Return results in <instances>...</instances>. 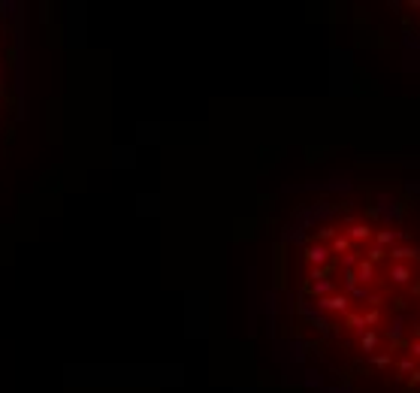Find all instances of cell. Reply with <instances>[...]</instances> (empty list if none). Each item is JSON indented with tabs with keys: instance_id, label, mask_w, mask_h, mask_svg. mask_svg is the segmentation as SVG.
<instances>
[{
	"instance_id": "5b68a950",
	"label": "cell",
	"mask_w": 420,
	"mask_h": 393,
	"mask_svg": "<svg viewBox=\"0 0 420 393\" xmlns=\"http://www.w3.org/2000/svg\"><path fill=\"white\" fill-rule=\"evenodd\" d=\"M329 254H333V251H326V248H321V245H315V248H308V251H305V257H308L312 263H323V260H329Z\"/></svg>"
},
{
	"instance_id": "7c38bea8",
	"label": "cell",
	"mask_w": 420,
	"mask_h": 393,
	"mask_svg": "<svg viewBox=\"0 0 420 393\" xmlns=\"http://www.w3.org/2000/svg\"><path fill=\"white\" fill-rule=\"evenodd\" d=\"M363 321L372 327V324H381V315H378V312H366V315H363Z\"/></svg>"
},
{
	"instance_id": "5bb4252c",
	"label": "cell",
	"mask_w": 420,
	"mask_h": 393,
	"mask_svg": "<svg viewBox=\"0 0 420 393\" xmlns=\"http://www.w3.org/2000/svg\"><path fill=\"white\" fill-rule=\"evenodd\" d=\"M414 369H417V366H414V360H402V363H399V372H408V375H411Z\"/></svg>"
},
{
	"instance_id": "9a60e30c",
	"label": "cell",
	"mask_w": 420,
	"mask_h": 393,
	"mask_svg": "<svg viewBox=\"0 0 420 393\" xmlns=\"http://www.w3.org/2000/svg\"><path fill=\"white\" fill-rule=\"evenodd\" d=\"M408 351H411V354H414V357L420 360V342H414V345H408Z\"/></svg>"
},
{
	"instance_id": "7a4b0ae2",
	"label": "cell",
	"mask_w": 420,
	"mask_h": 393,
	"mask_svg": "<svg viewBox=\"0 0 420 393\" xmlns=\"http://www.w3.org/2000/svg\"><path fill=\"white\" fill-rule=\"evenodd\" d=\"M408 278H411V269H408V266H402V263H399V266H396V263L390 266V281H393V285H405Z\"/></svg>"
},
{
	"instance_id": "e0dca14e",
	"label": "cell",
	"mask_w": 420,
	"mask_h": 393,
	"mask_svg": "<svg viewBox=\"0 0 420 393\" xmlns=\"http://www.w3.org/2000/svg\"><path fill=\"white\" fill-rule=\"evenodd\" d=\"M414 336H417V339H420V324H417V327H414Z\"/></svg>"
},
{
	"instance_id": "8992f818",
	"label": "cell",
	"mask_w": 420,
	"mask_h": 393,
	"mask_svg": "<svg viewBox=\"0 0 420 393\" xmlns=\"http://www.w3.org/2000/svg\"><path fill=\"white\" fill-rule=\"evenodd\" d=\"M360 348H363L366 354H372V351L378 348V333H363V339H360Z\"/></svg>"
},
{
	"instance_id": "2e32d148",
	"label": "cell",
	"mask_w": 420,
	"mask_h": 393,
	"mask_svg": "<svg viewBox=\"0 0 420 393\" xmlns=\"http://www.w3.org/2000/svg\"><path fill=\"white\" fill-rule=\"evenodd\" d=\"M414 384H420V369H414V372H411V387H414Z\"/></svg>"
},
{
	"instance_id": "4fadbf2b",
	"label": "cell",
	"mask_w": 420,
	"mask_h": 393,
	"mask_svg": "<svg viewBox=\"0 0 420 393\" xmlns=\"http://www.w3.org/2000/svg\"><path fill=\"white\" fill-rule=\"evenodd\" d=\"M363 324H366V321H363V315H354V312L348 315V327H363Z\"/></svg>"
},
{
	"instance_id": "ba28073f",
	"label": "cell",
	"mask_w": 420,
	"mask_h": 393,
	"mask_svg": "<svg viewBox=\"0 0 420 393\" xmlns=\"http://www.w3.org/2000/svg\"><path fill=\"white\" fill-rule=\"evenodd\" d=\"M390 257H393V260H408V257H420V254L414 251V248H396V245H393Z\"/></svg>"
},
{
	"instance_id": "8fae6325",
	"label": "cell",
	"mask_w": 420,
	"mask_h": 393,
	"mask_svg": "<svg viewBox=\"0 0 420 393\" xmlns=\"http://www.w3.org/2000/svg\"><path fill=\"white\" fill-rule=\"evenodd\" d=\"M372 363H375L378 369H384V366H390V354H375V357H372Z\"/></svg>"
},
{
	"instance_id": "30bf717a",
	"label": "cell",
	"mask_w": 420,
	"mask_h": 393,
	"mask_svg": "<svg viewBox=\"0 0 420 393\" xmlns=\"http://www.w3.org/2000/svg\"><path fill=\"white\" fill-rule=\"evenodd\" d=\"M384 254H387V251H384V248H378V245H375V248H372V251H369V257H366V260H369V263H381V260H384Z\"/></svg>"
},
{
	"instance_id": "9c48e42d",
	"label": "cell",
	"mask_w": 420,
	"mask_h": 393,
	"mask_svg": "<svg viewBox=\"0 0 420 393\" xmlns=\"http://www.w3.org/2000/svg\"><path fill=\"white\" fill-rule=\"evenodd\" d=\"M375 242H378V248L387 245V242H393V233H390V230H378V233H375Z\"/></svg>"
},
{
	"instance_id": "277c9868",
	"label": "cell",
	"mask_w": 420,
	"mask_h": 393,
	"mask_svg": "<svg viewBox=\"0 0 420 393\" xmlns=\"http://www.w3.org/2000/svg\"><path fill=\"white\" fill-rule=\"evenodd\" d=\"M357 275H360V285H369V281L375 278V263L363 260V263H360V269H357Z\"/></svg>"
},
{
	"instance_id": "52a82bcc",
	"label": "cell",
	"mask_w": 420,
	"mask_h": 393,
	"mask_svg": "<svg viewBox=\"0 0 420 393\" xmlns=\"http://www.w3.org/2000/svg\"><path fill=\"white\" fill-rule=\"evenodd\" d=\"M351 251V236H336L333 239V254H345Z\"/></svg>"
},
{
	"instance_id": "6da1fadb",
	"label": "cell",
	"mask_w": 420,
	"mask_h": 393,
	"mask_svg": "<svg viewBox=\"0 0 420 393\" xmlns=\"http://www.w3.org/2000/svg\"><path fill=\"white\" fill-rule=\"evenodd\" d=\"M321 309H326V312H348L351 309V296H342V294L321 296Z\"/></svg>"
},
{
	"instance_id": "3957f363",
	"label": "cell",
	"mask_w": 420,
	"mask_h": 393,
	"mask_svg": "<svg viewBox=\"0 0 420 393\" xmlns=\"http://www.w3.org/2000/svg\"><path fill=\"white\" fill-rule=\"evenodd\" d=\"M348 236H351V242H363V239H372V227H366V224H354V227L348 230Z\"/></svg>"
}]
</instances>
